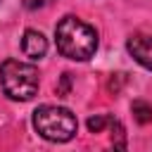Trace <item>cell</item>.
Instances as JSON below:
<instances>
[{"label":"cell","mask_w":152,"mask_h":152,"mask_svg":"<svg viewBox=\"0 0 152 152\" xmlns=\"http://www.w3.org/2000/svg\"><path fill=\"white\" fill-rule=\"evenodd\" d=\"M55 43H57V50L64 57L76 59V62H86L97 50V33H95V28L90 24H86L78 17L69 14L57 24Z\"/></svg>","instance_id":"6da1fadb"},{"label":"cell","mask_w":152,"mask_h":152,"mask_svg":"<svg viewBox=\"0 0 152 152\" xmlns=\"http://www.w3.org/2000/svg\"><path fill=\"white\" fill-rule=\"evenodd\" d=\"M33 128L50 142H66L76 135L78 121L66 107L43 104L33 112Z\"/></svg>","instance_id":"7a4b0ae2"},{"label":"cell","mask_w":152,"mask_h":152,"mask_svg":"<svg viewBox=\"0 0 152 152\" xmlns=\"http://www.w3.org/2000/svg\"><path fill=\"white\" fill-rule=\"evenodd\" d=\"M0 83L12 100H31L38 93V69L19 59H5L0 64Z\"/></svg>","instance_id":"3957f363"},{"label":"cell","mask_w":152,"mask_h":152,"mask_svg":"<svg viewBox=\"0 0 152 152\" xmlns=\"http://www.w3.org/2000/svg\"><path fill=\"white\" fill-rule=\"evenodd\" d=\"M126 48L131 52V57L145 66V69H152V36H131L126 40Z\"/></svg>","instance_id":"277c9868"},{"label":"cell","mask_w":152,"mask_h":152,"mask_svg":"<svg viewBox=\"0 0 152 152\" xmlns=\"http://www.w3.org/2000/svg\"><path fill=\"white\" fill-rule=\"evenodd\" d=\"M21 50H24L26 57H31V59H40V57L48 52V40H45V36H43L40 31L28 28V31L24 33V38H21Z\"/></svg>","instance_id":"5b68a950"},{"label":"cell","mask_w":152,"mask_h":152,"mask_svg":"<svg viewBox=\"0 0 152 152\" xmlns=\"http://www.w3.org/2000/svg\"><path fill=\"white\" fill-rule=\"evenodd\" d=\"M109 128H112V145L107 147V152H126V133H124V126L112 119L109 121Z\"/></svg>","instance_id":"8992f818"},{"label":"cell","mask_w":152,"mask_h":152,"mask_svg":"<svg viewBox=\"0 0 152 152\" xmlns=\"http://www.w3.org/2000/svg\"><path fill=\"white\" fill-rule=\"evenodd\" d=\"M131 112H133V116H135L138 124H150L152 121V107L145 100H135L131 104Z\"/></svg>","instance_id":"52a82bcc"},{"label":"cell","mask_w":152,"mask_h":152,"mask_svg":"<svg viewBox=\"0 0 152 152\" xmlns=\"http://www.w3.org/2000/svg\"><path fill=\"white\" fill-rule=\"evenodd\" d=\"M109 121H112V116H104V114L90 116V119H88V131H90V133H100L104 126H109Z\"/></svg>","instance_id":"ba28073f"}]
</instances>
